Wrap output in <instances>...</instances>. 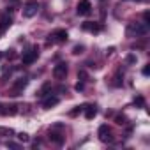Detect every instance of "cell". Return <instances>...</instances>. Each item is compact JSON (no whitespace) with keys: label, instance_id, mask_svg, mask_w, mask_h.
Masks as SVG:
<instances>
[{"label":"cell","instance_id":"18","mask_svg":"<svg viewBox=\"0 0 150 150\" xmlns=\"http://www.w3.org/2000/svg\"><path fill=\"white\" fill-rule=\"evenodd\" d=\"M83 50H85L83 46H74V50H72V53H74V55H80V53H83Z\"/></svg>","mask_w":150,"mask_h":150},{"label":"cell","instance_id":"1","mask_svg":"<svg viewBox=\"0 0 150 150\" xmlns=\"http://www.w3.org/2000/svg\"><path fill=\"white\" fill-rule=\"evenodd\" d=\"M39 11V4H37V0H27L25 6H23V16L25 18H32L35 16Z\"/></svg>","mask_w":150,"mask_h":150},{"label":"cell","instance_id":"15","mask_svg":"<svg viewBox=\"0 0 150 150\" xmlns=\"http://www.w3.org/2000/svg\"><path fill=\"white\" fill-rule=\"evenodd\" d=\"M115 122H117L118 125H124V124H127V117H125V115H117Z\"/></svg>","mask_w":150,"mask_h":150},{"label":"cell","instance_id":"3","mask_svg":"<svg viewBox=\"0 0 150 150\" xmlns=\"http://www.w3.org/2000/svg\"><path fill=\"white\" fill-rule=\"evenodd\" d=\"M76 13L80 16H88L92 13V4H90V0H80L78 6H76Z\"/></svg>","mask_w":150,"mask_h":150},{"label":"cell","instance_id":"19","mask_svg":"<svg viewBox=\"0 0 150 150\" xmlns=\"http://www.w3.org/2000/svg\"><path fill=\"white\" fill-rule=\"evenodd\" d=\"M78 78H81V81H83V83H85V81H87V78H88V76H87V72H85V71H80V72H78Z\"/></svg>","mask_w":150,"mask_h":150},{"label":"cell","instance_id":"24","mask_svg":"<svg viewBox=\"0 0 150 150\" xmlns=\"http://www.w3.org/2000/svg\"><path fill=\"white\" fill-rule=\"evenodd\" d=\"M143 74H145V76H148V74H150V67H148V65L143 67Z\"/></svg>","mask_w":150,"mask_h":150},{"label":"cell","instance_id":"17","mask_svg":"<svg viewBox=\"0 0 150 150\" xmlns=\"http://www.w3.org/2000/svg\"><path fill=\"white\" fill-rule=\"evenodd\" d=\"M18 139H20V141H28L30 138H28L27 132H20V134H18Z\"/></svg>","mask_w":150,"mask_h":150},{"label":"cell","instance_id":"21","mask_svg":"<svg viewBox=\"0 0 150 150\" xmlns=\"http://www.w3.org/2000/svg\"><path fill=\"white\" fill-rule=\"evenodd\" d=\"M0 134H9V136H11L13 131H11V129H6V127H0Z\"/></svg>","mask_w":150,"mask_h":150},{"label":"cell","instance_id":"6","mask_svg":"<svg viewBox=\"0 0 150 150\" xmlns=\"http://www.w3.org/2000/svg\"><path fill=\"white\" fill-rule=\"evenodd\" d=\"M37 57H39V48H30V50L23 55V64H25V65H30V64H34V62L37 60Z\"/></svg>","mask_w":150,"mask_h":150},{"label":"cell","instance_id":"8","mask_svg":"<svg viewBox=\"0 0 150 150\" xmlns=\"http://www.w3.org/2000/svg\"><path fill=\"white\" fill-rule=\"evenodd\" d=\"M27 83H28V80H27V78H18V80L14 81V85H13L11 96H20V92L27 87Z\"/></svg>","mask_w":150,"mask_h":150},{"label":"cell","instance_id":"11","mask_svg":"<svg viewBox=\"0 0 150 150\" xmlns=\"http://www.w3.org/2000/svg\"><path fill=\"white\" fill-rule=\"evenodd\" d=\"M101 25H97V23H92V21H87V23H83V30H87V32H94V34H97V32H101Z\"/></svg>","mask_w":150,"mask_h":150},{"label":"cell","instance_id":"23","mask_svg":"<svg viewBox=\"0 0 150 150\" xmlns=\"http://www.w3.org/2000/svg\"><path fill=\"white\" fill-rule=\"evenodd\" d=\"M83 88H85V85H83V81H80V83H76V90H78V92H81Z\"/></svg>","mask_w":150,"mask_h":150},{"label":"cell","instance_id":"25","mask_svg":"<svg viewBox=\"0 0 150 150\" xmlns=\"http://www.w3.org/2000/svg\"><path fill=\"white\" fill-rule=\"evenodd\" d=\"M7 146H11V148H18V145L13 143V141H7Z\"/></svg>","mask_w":150,"mask_h":150},{"label":"cell","instance_id":"4","mask_svg":"<svg viewBox=\"0 0 150 150\" xmlns=\"http://www.w3.org/2000/svg\"><path fill=\"white\" fill-rule=\"evenodd\" d=\"M97 134H99V139H101V141H104V143H111V141H113V136H111V129H110L106 124H103V125L99 127Z\"/></svg>","mask_w":150,"mask_h":150},{"label":"cell","instance_id":"13","mask_svg":"<svg viewBox=\"0 0 150 150\" xmlns=\"http://www.w3.org/2000/svg\"><path fill=\"white\" fill-rule=\"evenodd\" d=\"M11 23H13L11 16H2V18H0V28H2V30L9 28V27H11Z\"/></svg>","mask_w":150,"mask_h":150},{"label":"cell","instance_id":"7","mask_svg":"<svg viewBox=\"0 0 150 150\" xmlns=\"http://www.w3.org/2000/svg\"><path fill=\"white\" fill-rule=\"evenodd\" d=\"M65 74H67V64H65V62H60V64H57V65L53 67V76H55L57 80L65 78Z\"/></svg>","mask_w":150,"mask_h":150},{"label":"cell","instance_id":"20","mask_svg":"<svg viewBox=\"0 0 150 150\" xmlns=\"http://www.w3.org/2000/svg\"><path fill=\"white\" fill-rule=\"evenodd\" d=\"M143 20H145V25L148 27V25H150V13H148V11L143 14Z\"/></svg>","mask_w":150,"mask_h":150},{"label":"cell","instance_id":"9","mask_svg":"<svg viewBox=\"0 0 150 150\" xmlns=\"http://www.w3.org/2000/svg\"><path fill=\"white\" fill-rule=\"evenodd\" d=\"M83 111H85V118L87 120H92L97 115V108L96 106H90V104H83Z\"/></svg>","mask_w":150,"mask_h":150},{"label":"cell","instance_id":"28","mask_svg":"<svg viewBox=\"0 0 150 150\" xmlns=\"http://www.w3.org/2000/svg\"><path fill=\"white\" fill-rule=\"evenodd\" d=\"M136 2H143V0H136Z\"/></svg>","mask_w":150,"mask_h":150},{"label":"cell","instance_id":"14","mask_svg":"<svg viewBox=\"0 0 150 150\" xmlns=\"http://www.w3.org/2000/svg\"><path fill=\"white\" fill-rule=\"evenodd\" d=\"M50 90H51V85H50V83H44V85H42V88H41V90H39L35 96H37V97H44V96H46Z\"/></svg>","mask_w":150,"mask_h":150},{"label":"cell","instance_id":"5","mask_svg":"<svg viewBox=\"0 0 150 150\" xmlns=\"http://www.w3.org/2000/svg\"><path fill=\"white\" fill-rule=\"evenodd\" d=\"M67 37H69V34H67V30H64V28H57V30L50 35L51 42H65Z\"/></svg>","mask_w":150,"mask_h":150},{"label":"cell","instance_id":"26","mask_svg":"<svg viewBox=\"0 0 150 150\" xmlns=\"http://www.w3.org/2000/svg\"><path fill=\"white\" fill-rule=\"evenodd\" d=\"M0 58H2V51H0Z\"/></svg>","mask_w":150,"mask_h":150},{"label":"cell","instance_id":"10","mask_svg":"<svg viewBox=\"0 0 150 150\" xmlns=\"http://www.w3.org/2000/svg\"><path fill=\"white\" fill-rule=\"evenodd\" d=\"M58 104V97H55V96H48L44 101H42V108L44 110H50V108H53V106H57Z\"/></svg>","mask_w":150,"mask_h":150},{"label":"cell","instance_id":"22","mask_svg":"<svg viewBox=\"0 0 150 150\" xmlns=\"http://www.w3.org/2000/svg\"><path fill=\"white\" fill-rule=\"evenodd\" d=\"M134 62H136V57L134 55H129L127 57V64H134Z\"/></svg>","mask_w":150,"mask_h":150},{"label":"cell","instance_id":"27","mask_svg":"<svg viewBox=\"0 0 150 150\" xmlns=\"http://www.w3.org/2000/svg\"><path fill=\"white\" fill-rule=\"evenodd\" d=\"M0 111H2V104H0Z\"/></svg>","mask_w":150,"mask_h":150},{"label":"cell","instance_id":"2","mask_svg":"<svg viewBox=\"0 0 150 150\" xmlns=\"http://www.w3.org/2000/svg\"><path fill=\"white\" fill-rule=\"evenodd\" d=\"M146 34V25L145 23H129L127 27V35H145Z\"/></svg>","mask_w":150,"mask_h":150},{"label":"cell","instance_id":"12","mask_svg":"<svg viewBox=\"0 0 150 150\" xmlns=\"http://www.w3.org/2000/svg\"><path fill=\"white\" fill-rule=\"evenodd\" d=\"M50 139H51L53 143H57V145H62V143H64V136L58 134V132H53V131H50Z\"/></svg>","mask_w":150,"mask_h":150},{"label":"cell","instance_id":"16","mask_svg":"<svg viewBox=\"0 0 150 150\" xmlns=\"http://www.w3.org/2000/svg\"><path fill=\"white\" fill-rule=\"evenodd\" d=\"M134 104H136L138 108H143V106H145V99H143V96H138V97L134 99Z\"/></svg>","mask_w":150,"mask_h":150}]
</instances>
